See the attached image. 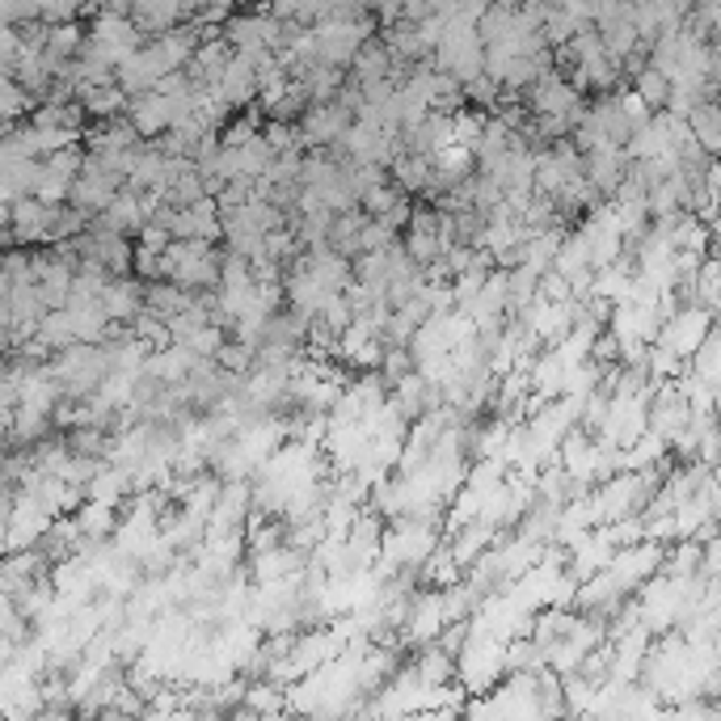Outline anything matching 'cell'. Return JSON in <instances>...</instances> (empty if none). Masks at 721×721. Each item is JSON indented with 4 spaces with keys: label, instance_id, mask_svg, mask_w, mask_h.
<instances>
[{
    "label": "cell",
    "instance_id": "8992f818",
    "mask_svg": "<svg viewBox=\"0 0 721 721\" xmlns=\"http://www.w3.org/2000/svg\"><path fill=\"white\" fill-rule=\"evenodd\" d=\"M354 110L347 102H313V106L300 114V135H304V148H338L347 132L354 127Z\"/></svg>",
    "mask_w": 721,
    "mask_h": 721
},
{
    "label": "cell",
    "instance_id": "5b68a950",
    "mask_svg": "<svg viewBox=\"0 0 721 721\" xmlns=\"http://www.w3.org/2000/svg\"><path fill=\"white\" fill-rule=\"evenodd\" d=\"M713 329H718V313H713L709 304H700V300H684V304L663 320L658 342L667 350H675L684 363H692V354L709 342Z\"/></svg>",
    "mask_w": 721,
    "mask_h": 721
},
{
    "label": "cell",
    "instance_id": "603a6c76",
    "mask_svg": "<svg viewBox=\"0 0 721 721\" xmlns=\"http://www.w3.org/2000/svg\"><path fill=\"white\" fill-rule=\"evenodd\" d=\"M43 347L59 354V350L77 347V329H72V317H68V308H47V317L38 325V334H34Z\"/></svg>",
    "mask_w": 721,
    "mask_h": 721
},
{
    "label": "cell",
    "instance_id": "ffe728a7",
    "mask_svg": "<svg viewBox=\"0 0 721 721\" xmlns=\"http://www.w3.org/2000/svg\"><path fill=\"white\" fill-rule=\"evenodd\" d=\"M132 18L148 34H165V30L182 26V18H190V13H187V0H135Z\"/></svg>",
    "mask_w": 721,
    "mask_h": 721
},
{
    "label": "cell",
    "instance_id": "52a82bcc",
    "mask_svg": "<svg viewBox=\"0 0 721 721\" xmlns=\"http://www.w3.org/2000/svg\"><path fill=\"white\" fill-rule=\"evenodd\" d=\"M127 187V178L119 173V169H110L102 157H85V169H80L77 187H72V203H77L80 212L89 215H102L119 199V190Z\"/></svg>",
    "mask_w": 721,
    "mask_h": 721
},
{
    "label": "cell",
    "instance_id": "ac0fdd59",
    "mask_svg": "<svg viewBox=\"0 0 721 721\" xmlns=\"http://www.w3.org/2000/svg\"><path fill=\"white\" fill-rule=\"evenodd\" d=\"M393 182H397L405 194H427V187L435 182V157H423V153H409L401 148L397 160L388 165Z\"/></svg>",
    "mask_w": 721,
    "mask_h": 721
},
{
    "label": "cell",
    "instance_id": "e0dca14e",
    "mask_svg": "<svg viewBox=\"0 0 721 721\" xmlns=\"http://www.w3.org/2000/svg\"><path fill=\"white\" fill-rule=\"evenodd\" d=\"M43 169L47 160L38 157H22V160H4V173H0V190H4V207L26 199V194H38V182H43Z\"/></svg>",
    "mask_w": 721,
    "mask_h": 721
},
{
    "label": "cell",
    "instance_id": "2e32d148",
    "mask_svg": "<svg viewBox=\"0 0 721 721\" xmlns=\"http://www.w3.org/2000/svg\"><path fill=\"white\" fill-rule=\"evenodd\" d=\"M233 55H237V52H233V43H228L224 34H215V38H203V43L194 47V59L187 64V72L199 80L203 89H212L215 80H219V72L228 68V59H233Z\"/></svg>",
    "mask_w": 721,
    "mask_h": 721
},
{
    "label": "cell",
    "instance_id": "277c9868",
    "mask_svg": "<svg viewBox=\"0 0 721 721\" xmlns=\"http://www.w3.org/2000/svg\"><path fill=\"white\" fill-rule=\"evenodd\" d=\"M317 34V59L334 64V68H350L359 47L372 38V22L363 13H338V18H320L313 22Z\"/></svg>",
    "mask_w": 721,
    "mask_h": 721
},
{
    "label": "cell",
    "instance_id": "83f0119b",
    "mask_svg": "<svg viewBox=\"0 0 721 721\" xmlns=\"http://www.w3.org/2000/svg\"><path fill=\"white\" fill-rule=\"evenodd\" d=\"M372 9L384 18V22H401V9H405V0H372Z\"/></svg>",
    "mask_w": 721,
    "mask_h": 721
},
{
    "label": "cell",
    "instance_id": "3957f363",
    "mask_svg": "<svg viewBox=\"0 0 721 721\" xmlns=\"http://www.w3.org/2000/svg\"><path fill=\"white\" fill-rule=\"evenodd\" d=\"M292 34V22H283L279 13L270 9H258V13H233L224 22V38L237 47V55H249L254 64H262L270 55H279V47L288 43Z\"/></svg>",
    "mask_w": 721,
    "mask_h": 721
},
{
    "label": "cell",
    "instance_id": "4316f807",
    "mask_svg": "<svg viewBox=\"0 0 721 721\" xmlns=\"http://www.w3.org/2000/svg\"><path fill=\"white\" fill-rule=\"evenodd\" d=\"M553 4H561L570 18H578L583 26H595V0H553Z\"/></svg>",
    "mask_w": 721,
    "mask_h": 721
},
{
    "label": "cell",
    "instance_id": "cb8c5ba5",
    "mask_svg": "<svg viewBox=\"0 0 721 721\" xmlns=\"http://www.w3.org/2000/svg\"><path fill=\"white\" fill-rule=\"evenodd\" d=\"M633 89H638L641 98L650 102L654 110H667L671 102V77L663 68H654V64H645L638 77H633Z\"/></svg>",
    "mask_w": 721,
    "mask_h": 721
},
{
    "label": "cell",
    "instance_id": "7a4b0ae2",
    "mask_svg": "<svg viewBox=\"0 0 721 721\" xmlns=\"http://www.w3.org/2000/svg\"><path fill=\"white\" fill-rule=\"evenodd\" d=\"M165 279L182 283L187 292H215L224 279V258L212 240H173L165 249Z\"/></svg>",
    "mask_w": 721,
    "mask_h": 721
},
{
    "label": "cell",
    "instance_id": "7c38bea8",
    "mask_svg": "<svg viewBox=\"0 0 721 721\" xmlns=\"http://www.w3.org/2000/svg\"><path fill=\"white\" fill-rule=\"evenodd\" d=\"M127 119H132V127L144 139H160V135L173 127V106H169L165 93L148 89V93H135L132 102H127Z\"/></svg>",
    "mask_w": 721,
    "mask_h": 721
},
{
    "label": "cell",
    "instance_id": "44dd1931",
    "mask_svg": "<svg viewBox=\"0 0 721 721\" xmlns=\"http://www.w3.org/2000/svg\"><path fill=\"white\" fill-rule=\"evenodd\" d=\"M688 127H692V135L700 139V148H705L709 157H721V102L705 98V102L688 114Z\"/></svg>",
    "mask_w": 721,
    "mask_h": 721
},
{
    "label": "cell",
    "instance_id": "d4e9b609",
    "mask_svg": "<svg viewBox=\"0 0 721 721\" xmlns=\"http://www.w3.org/2000/svg\"><path fill=\"white\" fill-rule=\"evenodd\" d=\"M452 127H455V144H464V148L477 153L481 132H485V114H477V110H455Z\"/></svg>",
    "mask_w": 721,
    "mask_h": 721
},
{
    "label": "cell",
    "instance_id": "9c48e42d",
    "mask_svg": "<svg viewBox=\"0 0 721 721\" xmlns=\"http://www.w3.org/2000/svg\"><path fill=\"white\" fill-rule=\"evenodd\" d=\"M212 93L228 110H245L258 93H262V77H258V64L249 55H233L228 68L219 72V80L212 85Z\"/></svg>",
    "mask_w": 721,
    "mask_h": 721
},
{
    "label": "cell",
    "instance_id": "d6986e66",
    "mask_svg": "<svg viewBox=\"0 0 721 721\" xmlns=\"http://www.w3.org/2000/svg\"><path fill=\"white\" fill-rule=\"evenodd\" d=\"M397 72V55L388 47V38H368L359 55H354V64H350V77L354 80H380V77H393Z\"/></svg>",
    "mask_w": 721,
    "mask_h": 721
},
{
    "label": "cell",
    "instance_id": "9a60e30c",
    "mask_svg": "<svg viewBox=\"0 0 721 721\" xmlns=\"http://www.w3.org/2000/svg\"><path fill=\"white\" fill-rule=\"evenodd\" d=\"M77 102L85 106L89 119H119V114H127L132 93L119 80H98V85H80Z\"/></svg>",
    "mask_w": 721,
    "mask_h": 721
},
{
    "label": "cell",
    "instance_id": "484cf974",
    "mask_svg": "<svg viewBox=\"0 0 721 721\" xmlns=\"http://www.w3.org/2000/svg\"><path fill=\"white\" fill-rule=\"evenodd\" d=\"M43 4V22H72L80 9H89V0H38Z\"/></svg>",
    "mask_w": 721,
    "mask_h": 721
},
{
    "label": "cell",
    "instance_id": "5bb4252c",
    "mask_svg": "<svg viewBox=\"0 0 721 721\" xmlns=\"http://www.w3.org/2000/svg\"><path fill=\"white\" fill-rule=\"evenodd\" d=\"M102 228H114V233H123V237H139L144 233V224L153 219L148 215V203H144V194H135V190H119V199L110 203L102 215H93Z\"/></svg>",
    "mask_w": 721,
    "mask_h": 721
},
{
    "label": "cell",
    "instance_id": "f546056e",
    "mask_svg": "<svg viewBox=\"0 0 721 721\" xmlns=\"http://www.w3.org/2000/svg\"><path fill=\"white\" fill-rule=\"evenodd\" d=\"M709 224H713V237H718V240H721V212H718V215H713V219H709Z\"/></svg>",
    "mask_w": 721,
    "mask_h": 721
},
{
    "label": "cell",
    "instance_id": "6da1fadb",
    "mask_svg": "<svg viewBox=\"0 0 721 721\" xmlns=\"http://www.w3.org/2000/svg\"><path fill=\"white\" fill-rule=\"evenodd\" d=\"M503 675H510V641L469 620V638L455 654V679L469 692H489Z\"/></svg>",
    "mask_w": 721,
    "mask_h": 721
},
{
    "label": "cell",
    "instance_id": "30bf717a",
    "mask_svg": "<svg viewBox=\"0 0 721 721\" xmlns=\"http://www.w3.org/2000/svg\"><path fill=\"white\" fill-rule=\"evenodd\" d=\"M102 304H106L114 325H135L139 313L148 308V279H139V274H114L106 283V292H102Z\"/></svg>",
    "mask_w": 721,
    "mask_h": 721
},
{
    "label": "cell",
    "instance_id": "f1b7e54d",
    "mask_svg": "<svg viewBox=\"0 0 721 721\" xmlns=\"http://www.w3.org/2000/svg\"><path fill=\"white\" fill-rule=\"evenodd\" d=\"M212 4H219V0H187V13L190 18H199L203 9H212Z\"/></svg>",
    "mask_w": 721,
    "mask_h": 721
},
{
    "label": "cell",
    "instance_id": "ba28073f",
    "mask_svg": "<svg viewBox=\"0 0 721 721\" xmlns=\"http://www.w3.org/2000/svg\"><path fill=\"white\" fill-rule=\"evenodd\" d=\"M528 102H532V114H544V119H570L574 127L583 119V89L553 68L528 89Z\"/></svg>",
    "mask_w": 721,
    "mask_h": 721
},
{
    "label": "cell",
    "instance_id": "4fadbf2b",
    "mask_svg": "<svg viewBox=\"0 0 721 721\" xmlns=\"http://www.w3.org/2000/svg\"><path fill=\"white\" fill-rule=\"evenodd\" d=\"M249 507H258V503H254V489H249L245 481H224V485H219V498H215L212 528H207V532H237L240 523L249 519Z\"/></svg>",
    "mask_w": 721,
    "mask_h": 721
},
{
    "label": "cell",
    "instance_id": "7402d4cb",
    "mask_svg": "<svg viewBox=\"0 0 721 721\" xmlns=\"http://www.w3.org/2000/svg\"><path fill=\"white\" fill-rule=\"evenodd\" d=\"M418 574L427 578L430 587H455V583L464 578V565H460V557L452 553V544H439V549L423 561V570H418Z\"/></svg>",
    "mask_w": 721,
    "mask_h": 721
},
{
    "label": "cell",
    "instance_id": "8fae6325",
    "mask_svg": "<svg viewBox=\"0 0 721 721\" xmlns=\"http://www.w3.org/2000/svg\"><path fill=\"white\" fill-rule=\"evenodd\" d=\"M629 173H633V157H629V148L608 144V148H590L587 153V178H590V187L599 190L604 199H612L616 190L629 182Z\"/></svg>",
    "mask_w": 721,
    "mask_h": 721
}]
</instances>
